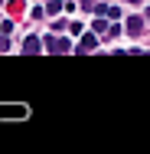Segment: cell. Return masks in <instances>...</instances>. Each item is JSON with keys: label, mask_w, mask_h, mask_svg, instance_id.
Here are the masks:
<instances>
[{"label": "cell", "mask_w": 150, "mask_h": 154, "mask_svg": "<svg viewBox=\"0 0 150 154\" xmlns=\"http://www.w3.org/2000/svg\"><path fill=\"white\" fill-rule=\"evenodd\" d=\"M43 43L49 46V53H69V49H72V43H69V39H59V36H46Z\"/></svg>", "instance_id": "cell-1"}, {"label": "cell", "mask_w": 150, "mask_h": 154, "mask_svg": "<svg viewBox=\"0 0 150 154\" xmlns=\"http://www.w3.org/2000/svg\"><path fill=\"white\" fill-rule=\"evenodd\" d=\"M98 46V33H85L82 39H78V46H75V53H91Z\"/></svg>", "instance_id": "cell-2"}, {"label": "cell", "mask_w": 150, "mask_h": 154, "mask_svg": "<svg viewBox=\"0 0 150 154\" xmlns=\"http://www.w3.org/2000/svg\"><path fill=\"white\" fill-rule=\"evenodd\" d=\"M124 23H127L124 30L131 33V36H140V33H144V20H140V17H127Z\"/></svg>", "instance_id": "cell-3"}, {"label": "cell", "mask_w": 150, "mask_h": 154, "mask_svg": "<svg viewBox=\"0 0 150 154\" xmlns=\"http://www.w3.org/2000/svg\"><path fill=\"white\" fill-rule=\"evenodd\" d=\"M39 46H43V39H39V36H26V39H23V53H26V56L39 53Z\"/></svg>", "instance_id": "cell-4"}, {"label": "cell", "mask_w": 150, "mask_h": 154, "mask_svg": "<svg viewBox=\"0 0 150 154\" xmlns=\"http://www.w3.org/2000/svg\"><path fill=\"white\" fill-rule=\"evenodd\" d=\"M0 115H16V118H23L26 108H23V105H16V108H0Z\"/></svg>", "instance_id": "cell-5"}, {"label": "cell", "mask_w": 150, "mask_h": 154, "mask_svg": "<svg viewBox=\"0 0 150 154\" xmlns=\"http://www.w3.org/2000/svg\"><path fill=\"white\" fill-rule=\"evenodd\" d=\"M59 10H65L62 0H49V3H46V13H59Z\"/></svg>", "instance_id": "cell-6"}, {"label": "cell", "mask_w": 150, "mask_h": 154, "mask_svg": "<svg viewBox=\"0 0 150 154\" xmlns=\"http://www.w3.org/2000/svg\"><path fill=\"white\" fill-rule=\"evenodd\" d=\"M95 33H108V23H104V20H101V17H98V20H95Z\"/></svg>", "instance_id": "cell-7"}, {"label": "cell", "mask_w": 150, "mask_h": 154, "mask_svg": "<svg viewBox=\"0 0 150 154\" xmlns=\"http://www.w3.org/2000/svg\"><path fill=\"white\" fill-rule=\"evenodd\" d=\"M13 30V20H0V33H10Z\"/></svg>", "instance_id": "cell-8"}, {"label": "cell", "mask_w": 150, "mask_h": 154, "mask_svg": "<svg viewBox=\"0 0 150 154\" xmlns=\"http://www.w3.org/2000/svg\"><path fill=\"white\" fill-rule=\"evenodd\" d=\"M3 49H10V39H7V33H0V53Z\"/></svg>", "instance_id": "cell-9"}, {"label": "cell", "mask_w": 150, "mask_h": 154, "mask_svg": "<svg viewBox=\"0 0 150 154\" xmlns=\"http://www.w3.org/2000/svg\"><path fill=\"white\" fill-rule=\"evenodd\" d=\"M78 3H82V7H91V0H78Z\"/></svg>", "instance_id": "cell-10"}, {"label": "cell", "mask_w": 150, "mask_h": 154, "mask_svg": "<svg viewBox=\"0 0 150 154\" xmlns=\"http://www.w3.org/2000/svg\"><path fill=\"white\" fill-rule=\"evenodd\" d=\"M147 20H150V7H147Z\"/></svg>", "instance_id": "cell-11"}, {"label": "cell", "mask_w": 150, "mask_h": 154, "mask_svg": "<svg viewBox=\"0 0 150 154\" xmlns=\"http://www.w3.org/2000/svg\"><path fill=\"white\" fill-rule=\"evenodd\" d=\"M0 3H3V0H0Z\"/></svg>", "instance_id": "cell-12"}]
</instances>
